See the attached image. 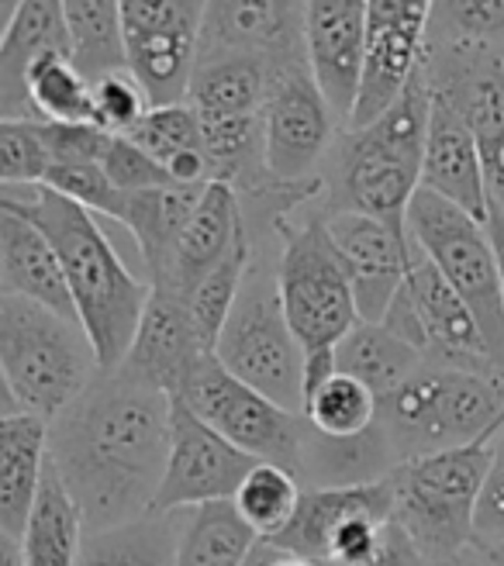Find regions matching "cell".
<instances>
[{"label": "cell", "mask_w": 504, "mask_h": 566, "mask_svg": "<svg viewBox=\"0 0 504 566\" xmlns=\"http://www.w3.org/2000/svg\"><path fill=\"white\" fill-rule=\"evenodd\" d=\"M170 439L174 398L122 370H101L60 418H52L49 460L76 497L87 532L118 528L156 512Z\"/></svg>", "instance_id": "6da1fadb"}, {"label": "cell", "mask_w": 504, "mask_h": 566, "mask_svg": "<svg viewBox=\"0 0 504 566\" xmlns=\"http://www.w3.org/2000/svg\"><path fill=\"white\" fill-rule=\"evenodd\" d=\"M0 208L28 218L45 232L63 263L80 325L91 338L101 370H118L143 325L153 283L138 280L122 263L118 249L101 232L94 211L45 184L0 187Z\"/></svg>", "instance_id": "7a4b0ae2"}, {"label": "cell", "mask_w": 504, "mask_h": 566, "mask_svg": "<svg viewBox=\"0 0 504 566\" xmlns=\"http://www.w3.org/2000/svg\"><path fill=\"white\" fill-rule=\"evenodd\" d=\"M432 115V87L418 66L401 97L380 118L359 128H343L322 166V214L356 211L384 221L401 239L408 235V208L422 187V159Z\"/></svg>", "instance_id": "3957f363"}, {"label": "cell", "mask_w": 504, "mask_h": 566, "mask_svg": "<svg viewBox=\"0 0 504 566\" xmlns=\"http://www.w3.org/2000/svg\"><path fill=\"white\" fill-rule=\"evenodd\" d=\"M0 374L4 415L35 411L52 421L94 384L101 363L80 322L0 294Z\"/></svg>", "instance_id": "277c9868"}, {"label": "cell", "mask_w": 504, "mask_h": 566, "mask_svg": "<svg viewBox=\"0 0 504 566\" xmlns=\"http://www.w3.org/2000/svg\"><path fill=\"white\" fill-rule=\"evenodd\" d=\"M501 429L456 449L405 460L390 473L395 480V518L405 525L429 563L460 559L470 549H477L473 518H477V501Z\"/></svg>", "instance_id": "5b68a950"}, {"label": "cell", "mask_w": 504, "mask_h": 566, "mask_svg": "<svg viewBox=\"0 0 504 566\" xmlns=\"http://www.w3.org/2000/svg\"><path fill=\"white\" fill-rule=\"evenodd\" d=\"M276 283L304 359H335L343 338L363 322L325 214L312 205L280 224Z\"/></svg>", "instance_id": "8992f818"}, {"label": "cell", "mask_w": 504, "mask_h": 566, "mask_svg": "<svg viewBox=\"0 0 504 566\" xmlns=\"http://www.w3.org/2000/svg\"><path fill=\"white\" fill-rule=\"evenodd\" d=\"M380 424L401 463L466 446L504 424V377L426 363L380 405Z\"/></svg>", "instance_id": "52a82bcc"}, {"label": "cell", "mask_w": 504, "mask_h": 566, "mask_svg": "<svg viewBox=\"0 0 504 566\" xmlns=\"http://www.w3.org/2000/svg\"><path fill=\"white\" fill-rule=\"evenodd\" d=\"M214 356L280 408L297 415L304 411V349L280 301L276 266L270 270L260 252L249 266L245 287L218 338Z\"/></svg>", "instance_id": "ba28073f"}, {"label": "cell", "mask_w": 504, "mask_h": 566, "mask_svg": "<svg viewBox=\"0 0 504 566\" xmlns=\"http://www.w3.org/2000/svg\"><path fill=\"white\" fill-rule=\"evenodd\" d=\"M408 235L435 263L445 283L466 301L504 374V287L487 221L418 187L408 208Z\"/></svg>", "instance_id": "9c48e42d"}, {"label": "cell", "mask_w": 504, "mask_h": 566, "mask_svg": "<svg viewBox=\"0 0 504 566\" xmlns=\"http://www.w3.org/2000/svg\"><path fill=\"white\" fill-rule=\"evenodd\" d=\"M177 401H183L214 432H221L232 446L249 452L252 460L276 463L294 476L301 473L307 418L280 408L266 394L239 380L214 353L204 356V363L193 370Z\"/></svg>", "instance_id": "30bf717a"}, {"label": "cell", "mask_w": 504, "mask_h": 566, "mask_svg": "<svg viewBox=\"0 0 504 566\" xmlns=\"http://www.w3.org/2000/svg\"><path fill=\"white\" fill-rule=\"evenodd\" d=\"M380 325L401 335L408 346L426 356V363L466 374L504 377L481 322L473 318L466 301L445 283V276L418 245L405 287L398 291Z\"/></svg>", "instance_id": "8fae6325"}, {"label": "cell", "mask_w": 504, "mask_h": 566, "mask_svg": "<svg viewBox=\"0 0 504 566\" xmlns=\"http://www.w3.org/2000/svg\"><path fill=\"white\" fill-rule=\"evenodd\" d=\"M208 0H118L125 66L153 107L183 104L198 66Z\"/></svg>", "instance_id": "7c38bea8"}, {"label": "cell", "mask_w": 504, "mask_h": 566, "mask_svg": "<svg viewBox=\"0 0 504 566\" xmlns=\"http://www.w3.org/2000/svg\"><path fill=\"white\" fill-rule=\"evenodd\" d=\"M422 66L432 91L463 111L481 149L487 197L504 214V52L491 45L429 42Z\"/></svg>", "instance_id": "4fadbf2b"}, {"label": "cell", "mask_w": 504, "mask_h": 566, "mask_svg": "<svg viewBox=\"0 0 504 566\" xmlns=\"http://www.w3.org/2000/svg\"><path fill=\"white\" fill-rule=\"evenodd\" d=\"M260 118L266 138V166L276 180L287 184L322 177L335 138L346 128L307 63L287 66L273 76Z\"/></svg>", "instance_id": "5bb4252c"}, {"label": "cell", "mask_w": 504, "mask_h": 566, "mask_svg": "<svg viewBox=\"0 0 504 566\" xmlns=\"http://www.w3.org/2000/svg\"><path fill=\"white\" fill-rule=\"evenodd\" d=\"M256 463L260 460H252L249 452H242L221 432H214L183 401H174L170 463H166L153 515H177L187 512V507L235 501L242 480Z\"/></svg>", "instance_id": "9a60e30c"}, {"label": "cell", "mask_w": 504, "mask_h": 566, "mask_svg": "<svg viewBox=\"0 0 504 566\" xmlns=\"http://www.w3.org/2000/svg\"><path fill=\"white\" fill-rule=\"evenodd\" d=\"M252 55L273 73L307 63L304 0H208L198 63Z\"/></svg>", "instance_id": "2e32d148"}, {"label": "cell", "mask_w": 504, "mask_h": 566, "mask_svg": "<svg viewBox=\"0 0 504 566\" xmlns=\"http://www.w3.org/2000/svg\"><path fill=\"white\" fill-rule=\"evenodd\" d=\"M370 45L359 101L346 128L370 125L401 97L414 70L422 66L435 0H367Z\"/></svg>", "instance_id": "e0dca14e"}, {"label": "cell", "mask_w": 504, "mask_h": 566, "mask_svg": "<svg viewBox=\"0 0 504 566\" xmlns=\"http://www.w3.org/2000/svg\"><path fill=\"white\" fill-rule=\"evenodd\" d=\"M370 45L367 0H304V49L322 94L349 125Z\"/></svg>", "instance_id": "ac0fdd59"}, {"label": "cell", "mask_w": 504, "mask_h": 566, "mask_svg": "<svg viewBox=\"0 0 504 566\" xmlns=\"http://www.w3.org/2000/svg\"><path fill=\"white\" fill-rule=\"evenodd\" d=\"M325 221H328L332 242L346 263L359 318L384 322V315L408 280V270L414 260V242L390 232L384 221L370 214L339 211V214H325Z\"/></svg>", "instance_id": "d6986e66"}, {"label": "cell", "mask_w": 504, "mask_h": 566, "mask_svg": "<svg viewBox=\"0 0 504 566\" xmlns=\"http://www.w3.org/2000/svg\"><path fill=\"white\" fill-rule=\"evenodd\" d=\"M204 356L211 353L204 349L198 325H193L190 301L177 291L153 287L143 325H138L135 343L118 370L170 394L177 401Z\"/></svg>", "instance_id": "ffe728a7"}, {"label": "cell", "mask_w": 504, "mask_h": 566, "mask_svg": "<svg viewBox=\"0 0 504 566\" xmlns=\"http://www.w3.org/2000/svg\"><path fill=\"white\" fill-rule=\"evenodd\" d=\"M52 52L73 55L63 0H21L4 18L0 39V122H39L28 97V73Z\"/></svg>", "instance_id": "44dd1931"}, {"label": "cell", "mask_w": 504, "mask_h": 566, "mask_svg": "<svg viewBox=\"0 0 504 566\" xmlns=\"http://www.w3.org/2000/svg\"><path fill=\"white\" fill-rule=\"evenodd\" d=\"M422 187L445 197V201H453L466 214L487 221L491 197H487L477 138H473L463 111L435 91H432L429 138H426V159H422Z\"/></svg>", "instance_id": "7402d4cb"}, {"label": "cell", "mask_w": 504, "mask_h": 566, "mask_svg": "<svg viewBox=\"0 0 504 566\" xmlns=\"http://www.w3.org/2000/svg\"><path fill=\"white\" fill-rule=\"evenodd\" d=\"M0 294L35 301L55 315L80 322L63 263L39 224L0 208Z\"/></svg>", "instance_id": "603a6c76"}, {"label": "cell", "mask_w": 504, "mask_h": 566, "mask_svg": "<svg viewBox=\"0 0 504 566\" xmlns=\"http://www.w3.org/2000/svg\"><path fill=\"white\" fill-rule=\"evenodd\" d=\"M242 235H245V214L239 205V193L229 184H208L198 211H193L177 242L170 273L159 283H153V287L177 291L190 301L193 287L229 256Z\"/></svg>", "instance_id": "cb8c5ba5"}, {"label": "cell", "mask_w": 504, "mask_h": 566, "mask_svg": "<svg viewBox=\"0 0 504 566\" xmlns=\"http://www.w3.org/2000/svg\"><path fill=\"white\" fill-rule=\"evenodd\" d=\"M52 421L35 411H14L0 418V532L21 539L32 515L45 463H49Z\"/></svg>", "instance_id": "d4e9b609"}, {"label": "cell", "mask_w": 504, "mask_h": 566, "mask_svg": "<svg viewBox=\"0 0 504 566\" xmlns=\"http://www.w3.org/2000/svg\"><path fill=\"white\" fill-rule=\"evenodd\" d=\"M208 184H174V187H156V190H135L125 193V208L118 224L132 232L138 256H143L149 270V283H159L170 273L177 242L201 205V193Z\"/></svg>", "instance_id": "484cf974"}, {"label": "cell", "mask_w": 504, "mask_h": 566, "mask_svg": "<svg viewBox=\"0 0 504 566\" xmlns=\"http://www.w3.org/2000/svg\"><path fill=\"white\" fill-rule=\"evenodd\" d=\"M398 467L401 460L380 421L363 436L349 439L322 436L307 424L297 480H304V488H359L390 476Z\"/></svg>", "instance_id": "4316f807"}, {"label": "cell", "mask_w": 504, "mask_h": 566, "mask_svg": "<svg viewBox=\"0 0 504 566\" xmlns=\"http://www.w3.org/2000/svg\"><path fill=\"white\" fill-rule=\"evenodd\" d=\"M83 539H87V522H83V512L70 494L66 480L49 460L35 507L21 532L24 566H76Z\"/></svg>", "instance_id": "83f0119b"}, {"label": "cell", "mask_w": 504, "mask_h": 566, "mask_svg": "<svg viewBox=\"0 0 504 566\" xmlns=\"http://www.w3.org/2000/svg\"><path fill=\"white\" fill-rule=\"evenodd\" d=\"M422 366L426 356L380 322H359L335 349V370L367 384L380 405L395 390H401Z\"/></svg>", "instance_id": "f1b7e54d"}, {"label": "cell", "mask_w": 504, "mask_h": 566, "mask_svg": "<svg viewBox=\"0 0 504 566\" xmlns=\"http://www.w3.org/2000/svg\"><path fill=\"white\" fill-rule=\"evenodd\" d=\"M273 66L252 55H229V60L198 63L190 76L187 101L201 111L204 118H249L260 115L270 87Z\"/></svg>", "instance_id": "f546056e"}, {"label": "cell", "mask_w": 504, "mask_h": 566, "mask_svg": "<svg viewBox=\"0 0 504 566\" xmlns=\"http://www.w3.org/2000/svg\"><path fill=\"white\" fill-rule=\"evenodd\" d=\"M177 566H245L260 535L245 525L235 501H214L180 512Z\"/></svg>", "instance_id": "4dcf8cb0"}, {"label": "cell", "mask_w": 504, "mask_h": 566, "mask_svg": "<svg viewBox=\"0 0 504 566\" xmlns=\"http://www.w3.org/2000/svg\"><path fill=\"white\" fill-rule=\"evenodd\" d=\"M177 515H149L118 528L87 532L76 566H177Z\"/></svg>", "instance_id": "1f68e13d"}, {"label": "cell", "mask_w": 504, "mask_h": 566, "mask_svg": "<svg viewBox=\"0 0 504 566\" xmlns=\"http://www.w3.org/2000/svg\"><path fill=\"white\" fill-rule=\"evenodd\" d=\"M28 97L39 122L94 125V80H87L73 55L52 52L28 73Z\"/></svg>", "instance_id": "d6a6232c"}, {"label": "cell", "mask_w": 504, "mask_h": 566, "mask_svg": "<svg viewBox=\"0 0 504 566\" xmlns=\"http://www.w3.org/2000/svg\"><path fill=\"white\" fill-rule=\"evenodd\" d=\"M63 11L73 35V60L87 80L128 70L118 0H63Z\"/></svg>", "instance_id": "836d02e7"}, {"label": "cell", "mask_w": 504, "mask_h": 566, "mask_svg": "<svg viewBox=\"0 0 504 566\" xmlns=\"http://www.w3.org/2000/svg\"><path fill=\"white\" fill-rule=\"evenodd\" d=\"M252 260H256V242H252L249 224H245V235L235 242V249L190 294V315H193V325H198V335L208 353H214L221 332H225V325L232 318Z\"/></svg>", "instance_id": "e575fe53"}, {"label": "cell", "mask_w": 504, "mask_h": 566, "mask_svg": "<svg viewBox=\"0 0 504 566\" xmlns=\"http://www.w3.org/2000/svg\"><path fill=\"white\" fill-rule=\"evenodd\" d=\"M301 415L315 432L332 439H349V436H363L380 421V401L363 380L335 370L325 384H318L307 394Z\"/></svg>", "instance_id": "d590c367"}, {"label": "cell", "mask_w": 504, "mask_h": 566, "mask_svg": "<svg viewBox=\"0 0 504 566\" xmlns=\"http://www.w3.org/2000/svg\"><path fill=\"white\" fill-rule=\"evenodd\" d=\"M301 497H304V488L291 470L276 463H256L252 473L242 480V488L235 494V507L260 539H276L297 515Z\"/></svg>", "instance_id": "8d00e7d4"}, {"label": "cell", "mask_w": 504, "mask_h": 566, "mask_svg": "<svg viewBox=\"0 0 504 566\" xmlns=\"http://www.w3.org/2000/svg\"><path fill=\"white\" fill-rule=\"evenodd\" d=\"M128 138L170 169L177 159L204 149L201 146V111L190 101L149 107L146 118L128 132Z\"/></svg>", "instance_id": "74e56055"}, {"label": "cell", "mask_w": 504, "mask_h": 566, "mask_svg": "<svg viewBox=\"0 0 504 566\" xmlns=\"http://www.w3.org/2000/svg\"><path fill=\"white\" fill-rule=\"evenodd\" d=\"M429 42L491 45L504 52V0H435Z\"/></svg>", "instance_id": "f35d334b"}, {"label": "cell", "mask_w": 504, "mask_h": 566, "mask_svg": "<svg viewBox=\"0 0 504 566\" xmlns=\"http://www.w3.org/2000/svg\"><path fill=\"white\" fill-rule=\"evenodd\" d=\"M52 169L42 122H0V184L39 187Z\"/></svg>", "instance_id": "ab89813d"}, {"label": "cell", "mask_w": 504, "mask_h": 566, "mask_svg": "<svg viewBox=\"0 0 504 566\" xmlns=\"http://www.w3.org/2000/svg\"><path fill=\"white\" fill-rule=\"evenodd\" d=\"M153 107L146 87L132 76V70H115L94 80V125L111 135H128Z\"/></svg>", "instance_id": "60d3db41"}, {"label": "cell", "mask_w": 504, "mask_h": 566, "mask_svg": "<svg viewBox=\"0 0 504 566\" xmlns=\"http://www.w3.org/2000/svg\"><path fill=\"white\" fill-rule=\"evenodd\" d=\"M45 187H52L55 193L70 197V201L83 205L94 214H104L111 221L122 218L125 208V190H118L111 184V177L104 174L101 163H76V166H52Z\"/></svg>", "instance_id": "b9f144b4"}, {"label": "cell", "mask_w": 504, "mask_h": 566, "mask_svg": "<svg viewBox=\"0 0 504 566\" xmlns=\"http://www.w3.org/2000/svg\"><path fill=\"white\" fill-rule=\"evenodd\" d=\"M104 174L111 177L118 190L135 193V190H156V187H174L170 169L159 159H153L143 146H135L128 135H111V146L101 159Z\"/></svg>", "instance_id": "7bdbcfd3"}, {"label": "cell", "mask_w": 504, "mask_h": 566, "mask_svg": "<svg viewBox=\"0 0 504 566\" xmlns=\"http://www.w3.org/2000/svg\"><path fill=\"white\" fill-rule=\"evenodd\" d=\"M42 138L52 156V166H76V163H101L111 132L101 125H60V122H42Z\"/></svg>", "instance_id": "ee69618b"}, {"label": "cell", "mask_w": 504, "mask_h": 566, "mask_svg": "<svg viewBox=\"0 0 504 566\" xmlns=\"http://www.w3.org/2000/svg\"><path fill=\"white\" fill-rule=\"evenodd\" d=\"M473 539L477 549L504 546V429L494 442V460L484 480V491L477 501V518H473Z\"/></svg>", "instance_id": "f6af8a7d"}, {"label": "cell", "mask_w": 504, "mask_h": 566, "mask_svg": "<svg viewBox=\"0 0 504 566\" xmlns=\"http://www.w3.org/2000/svg\"><path fill=\"white\" fill-rule=\"evenodd\" d=\"M245 566H318V563L301 559V556H294V553H284L280 546H273V543L260 539V543H256V549H252V556L245 559Z\"/></svg>", "instance_id": "bcb514c9"}, {"label": "cell", "mask_w": 504, "mask_h": 566, "mask_svg": "<svg viewBox=\"0 0 504 566\" xmlns=\"http://www.w3.org/2000/svg\"><path fill=\"white\" fill-rule=\"evenodd\" d=\"M487 232H491V242H494V252H497V266H501V287H504V214L501 208H487Z\"/></svg>", "instance_id": "7dc6e473"}, {"label": "cell", "mask_w": 504, "mask_h": 566, "mask_svg": "<svg viewBox=\"0 0 504 566\" xmlns=\"http://www.w3.org/2000/svg\"><path fill=\"white\" fill-rule=\"evenodd\" d=\"M0 566H24L21 539H14V535H4V532H0Z\"/></svg>", "instance_id": "c3c4849f"}, {"label": "cell", "mask_w": 504, "mask_h": 566, "mask_svg": "<svg viewBox=\"0 0 504 566\" xmlns=\"http://www.w3.org/2000/svg\"><path fill=\"white\" fill-rule=\"evenodd\" d=\"M484 556V566H504V546H494V549H477Z\"/></svg>", "instance_id": "681fc988"}, {"label": "cell", "mask_w": 504, "mask_h": 566, "mask_svg": "<svg viewBox=\"0 0 504 566\" xmlns=\"http://www.w3.org/2000/svg\"><path fill=\"white\" fill-rule=\"evenodd\" d=\"M432 566H470V553L460 556V559H445V563H432ZM484 566V563H481Z\"/></svg>", "instance_id": "f907efd6"}]
</instances>
